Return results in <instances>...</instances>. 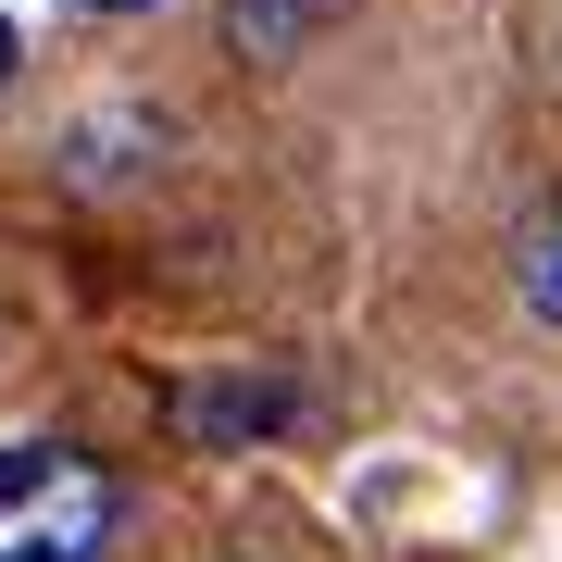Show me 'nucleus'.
<instances>
[{"label": "nucleus", "instance_id": "3", "mask_svg": "<svg viewBox=\"0 0 562 562\" xmlns=\"http://www.w3.org/2000/svg\"><path fill=\"white\" fill-rule=\"evenodd\" d=\"M513 288H525V313H538V325H562V188L525 213V238H513Z\"/></svg>", "mask_w": 562, "mask_h": 562}, {"label": "nucleus", "instance_id": "2", "mask_svg": "<svg viewBox=\"0 0 562 562\" xmlns=\"http://www.w3.org/2000/svg\"><path fill=\"white\" fill-rule=\"evenodd\" d=\"M162 413H176L188 450H250V438H288L301 425V387L288 375H188Z\"/></svg>", "mask_w": 562, "mask_h": 562}, {"label": "nucleus", "instance_id": "4", "mask_svg": "<svg viewBox=\"0 0 562 562\" xmlns=\"http://www.w3.org/2000/svg\"><path fill=\"white\" fill-rule=\"evenodd\" d=\"M313 13H325V0H238V50H262V63L301 50V38H313Z\"/></svg>", "mask_w": 562, "mask_h": 562}, {"label": "nucleus", "instance_id": "6", "mask_svg": "<svg viewBox=\"0 0 562 562\" xmlns=\"http://www.w3.org/2000/svg\"><path fill=\"white\" fill-rule=\"evenodd\" d=\"M76 13H150V0H76Z\"/></svg>", "mask_w": 562, "mask_h": 562}, {"label": "nucleus", "instance_id": "1", "mask_svg": "<svg viewBox=\"0 0 562 562\" xmlns=\"http://www.w3.org/2000/svg\"><path fill=\"white\" fill-rule=\"evenodd\" d=\"M125 525V475L76 438H13L0 450V562H101Z\"/></svg>", "mask_w": 562, "mask_h": 562}, {"label": "nucleus", "instance_id": "5", "mask_svg": "<svg viewBox=\"0 0 562 562\" xmlns=\"http://www.w3.org/2000/svg\"><path fill=\"white\" fill-rule=\"evenodd\" d=\"M13 63H25V38H13V13H0V88H13Z\"/></svg>", "mask_w": 562, "mask_h": 562}]
</instances>
